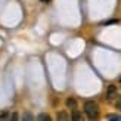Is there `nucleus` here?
I'll use <instances>...</instances> for the list:
<instances>
[{
	"instance_id": "obj_1",
	"label": "nucleus",
	"mask_w": 121,
	"mask_h": 121,
	"mask_svg": "<svg viewBox=\"0 0 121 121\" xmlns=\"http://www.w3.org/2000/svg\"><path fill=\"white\" fill-rule=\"evenodd\" d=\"M84 112H86V115L89 118H92V120L98 118L99 117V106H98V104L93 102V100L84 102Z\"/></svg>"
},
{
	"instance_id": "obj_2",
	"label": "nucleus",
	"mask_w": 121,
	"mask_h": 121,
	"mask_svg": "<svg viewBox=\"0 0 121 121\" xmlns=\"http://www.w3.org/2000/svg\"><path fill=\"white\" fill-rule=\"evenodd\" d=\"M117 86H114V84H111L109 87H108L106 90V99L108 100H112V99H117Z\"/></svg>"
},
{
	"instance_id": "obj_3",
	"label": "nucleus",
	"mask_w": 121,
	"mask_h": 121,
	"mask_svg": "<svg viewBox=\"0 0 121 121\" xmlns=\"http://www.w3.org/2000/svg\"><path fill=\"white\" fill-rule=\"evenodd\" d=\"M66 105H68L71 109H77V100L74 98H68V99H66Z\"/></svg>"
},
{
	"instance_id": "obj_4",
	"label": "nucleus",
	"mask_w": 121,
	"mask_h": 121,
	"mask_svg": "<svg viewBox=\"0 0 121 121\" xmlns=\"http://www.w3.org/2000/svg\"><path fill=\"white\" fill-rule=\"evenodd\" d=\"M58 120H60V121H66V120H69V115H68L65 111H59V112H58Z\"/></svg>"
},
{
	"instance_id": "obj_5",
	"label": "nucleus",
	"mask_w": 121,
	"mask_h": 121,
	"mask_svg": "<svg viewBox=\"0 0 121 121\" xmlns=\"http://www.w3.org/2000/svg\"><path fill=\"white\" fill-rule=\"evenodd\" d=\"M72 120L74 121H78V120H81V115L77 112V109H72Z\"/></svg>"
},
{
	"instance_id": "obj_6",
	"label": "nucleus",
	"mask_w": 121,
	"mask_h": 121,
	"mask_svg": "<svg viewBox=\"0 0 121 121\" xmlns=\"http://www.w3.org/2000/svg\"><path fill=\"white\" fill-rule=\"evenodd\" d=\"M39 120H40V121H49L50 117L47 115V114H40V115H39Z\"/></svg>"
},
{
	"instance_id": "obj_7",
	"label": "nucleus",
	"mask_w": 121,
	"mask_h": 121,
	"mask_svg": "<svg viewBox=\"0 0 121 121\" xmlns=\"http://www.w3.org/2000/svg\"><path fill=\"white\" fill-rule=\"evenodd\" d=\"M108 120H112V121H117V120H121V115H109Z\"/></svg>"
},
{
	"instance_id": "obj_8",
	"label": "nucleus",
	"mask_w": 121,
	"mask_h": 121,
	"mask_svg": "<svg viewBox=\"0 0 121 121\" xmlns=\"http://www.w3.org/2000/svg\"><path fill=\"white\" fill-rule=\"evenodd\" d=\"M33 118H34V117L31 115V114H24V117H22V120H27V121H28V120H33Z\"/></svg>"
},
{
	"instance_id": "obj_9",
	"label": "nucleus",
	"mask_w": 121,
	"mask_h": 121,
	"mask_svg": "<svg viewBox=\"0 0 121 121\" xmlns=\"http://www.w3.org/2000/svg\"><path fill=\"white\" fill-rule=\"evenodd\" d=\"M115 106H117V108H118V109L121 111V96H120V98L117 99V102H115Z\"/></svg>"
},
{
	"instance_id": "obj_10",
	"label": "nucleus",
	"mask_w": 121,
	"mask_h": 121,
	"mask_svg": "<svg viewBox=\"0 0 121 121\" xmlns=\"http://www.w3.org/2000/svg\"><path fill=\"white\" fill-rule=\"evenodd\" d=\"M8 118V114H2V115H0V120H6Z\"/></svg>"
},
{
	"instance_id": "obj_11",
	"label": "nucleus",
	"mask_w": 121,
	"mask_h": 121,
	"mask_svg": "<svg viewBox=\"0 0 121 121\" xmlns=\"http://www.w3.org/2000/svg\"><path fill=\"white\" fill-rule=\"evenodd\" d=\"M41 2H47V0H41Z\"/></svg>"
},
{
	"instance_id": "obj_12",
	"label": "nucleus",
	"mask_w": 121,
	"mask_h": 121,
	"mask_svg": "<svg viewBox=\"0 0 121 121\" xmlns=\"http://www.w3.org/2000/svg\"><path fill=\"white\" fill-rule=\"evenodd\" d=\"M120 81H121V77H120Z\"/></svg>"
}]
</instances>
